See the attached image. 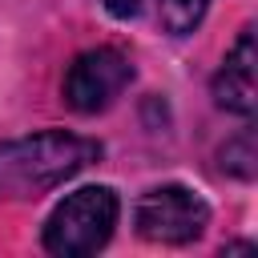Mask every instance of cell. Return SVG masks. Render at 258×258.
<instances>
[{"instance_id":"cell-1","label":"cell","mask_w":258,"mask_h":258,"mask_svg":"<svg viewBox=\"0 0 258 258\" xmlns=\"http://www.w3.org/2000/svg\"><path fill=\"white\" fill-rule=\"evenodd\" d=\"M101 145L93 137H77L64 129H44L32 137L0 141V202L12 198H40L93 165Z\"/></svg>"},{"instance_id":"cell-2","label":"cell","mask_w":258,"mask_h":258,"mask_svg":"<svg viewBox=\"0 0 258 258\" xmlns=\"http://www.w3.org/2000/svg\"><path fill=\"white\" fill-rule=\"evenodd\" d=\"M121 202L109 185H85L77 194H69L44 222V250L60 254V258H81L93 254L109 242L113 226H117Z\"/></svg>"},{"instance_id":"cell-3","label":"cell","mask_w":258,"mask_h":258,"mask_svg":"<svg viewBox=\"0 0 258 258\" xmlns=\"http://www.w3.org/2000/svg\"><path fill=\"white\" fill-rule=\"evenodd\" d=\"M133 226L145 242L185 246L210 226V206L189 185H153L133 206Z\"/></svg>"},{"instance_id":"cell-4","label":"cell","mask_w":258,"mask_h":258,"mask_svg":"<svg viewBox=\"0 0 258 258\" xmlns=\"http://www.w3.org/2000/svg\"><path fill=\"white\" fill-rule=\"evenodd\" d=\"M129 81H133V60L121 48L101 44V48L73 56L60 93L73 113H101L129 89Z\"/></svg>"},{"instance_id":"cell-5","label":"cell","mask_w":258,"mask_h":258,"mask_svg":"<svg viewBox=\"0 0 258 258\" xmlns=\"http://www.w3.org/2000/svg\"><path fill=\"white\" fill-rule=\"evenodd\" d=\"M214 101L238 117L254 113L258 89H254V28H242L234 48L226 52L218 77H214Z\"/></svg>"},{"instance_id":"cell-6","label":"cell","mask_w":258,"mask_h":258,"mask_svg":"<svg viewBox=\"0 0 258 258\" xmlns=\"http://www.w3.org/2000/svg\"><path fill=\"white\" fill-rule=\"evenodd\" d=\"M210 0H157V12H161V28L169 36H189L202 16H206Z\"/></svg>"},{"instance_id":"cell-7","label":"cell","mask_w":258,"mask_h":258,"mask_svg":"<svg viewBox=\"0 0 258 258\" xmlns=\"http://www.w3.org/2000/svg\"><path fill=\"white\" fill-rule=\"evenodd\" d=\"M222 165L238 177H254V141H250V133H242L238 141H230L222 149Z\"/></svg>"},{"instance_id":"cell-8","label":"cell","mask_w":258,"mask_h":258,"mask_svg":"<svg viewBox=\"0 0 258 258\" xmlns=\"http://www.w3.org/2000/svg\"><path fill=\"white\" fill-rule=\"evenodd\" d=\"M105 8L117 16V20H129V16H137V8H141V0H105Z\"/></svg>"}]
</instances>
